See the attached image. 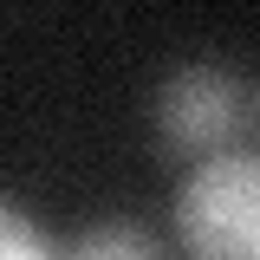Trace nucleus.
I'll return each mask as SVG.
<instances>
[{
	"label": "nucleus",
	"instance_id": "4",
	"mask_svg": "<svg viewBox=\"0 0 260 260\" xmlns=\"http://www.w3.org/2000/svg\"><path fill=\"white\" fill-rule=\"evenodd\" d=\"M0 260H65V254H52V241L26 221V208H13L7 195H0Z\"/></svg>",
	"mask_w": 260,
	"mask_h": 260
},
{
	"label": "nucleus",
	"instance_id": "2",
	"mask_svg": "<svg viewBox=\"0 0 260 260\" xmlns=\"http://www.w3.org/2000/svg\"><path fill=\"white\" fill-rule=\"evenodd\" d=\"M241 124V85L228 78L221 65H182L169 72L156 91V130L169 150H195V156H215L228 150V137Z\"/></svg>",
	"mask_w": 260,
	"mask_h": 260
},
{
	"label": "nucleus",
	"instance_id": "3",
	"mask_svg": "<svg viewBox=\"0 0 260 260\" xmlns=\"http://www.w3.org/2000/svg\"><path fill=\"white\" fill-rule=\"evenodd\" d=\"M65 260H162V254L137 221H98L91 234H78V247Z\"/></svg>",
	"mask_w": 260,
	"mask_h": 260
},
{
	"label": "nucleus",
	"instance_id": "1",
	"mask_svg": "<svg viewBox=\"0 0 260 260\" xmlns=\"http://www.w3.org/2000/svg\"><path fill=\"white\" fill-rule=\"evenodd\" d=\"M176 228L189 260H260V150H215L182 176Z\"/></svg>",
	"mask_w": 260,
	"mask_h": 260
}]
</instances>
